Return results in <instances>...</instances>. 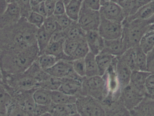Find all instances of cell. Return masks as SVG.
I'll list each match as a JSON object with an SVG mask.
<instances>
[{"mask_svg":"<svg viewBox=\"0 0 154 116\" xmlns=\"http://www.w3.org/2000/svg\"><path fill=\"white\" fill-rule=\"evenodd\" d=\"M38 28L21 17L11 26L0 28V51H16L37 44Z\"/></svg>","mask_w":154,"mask_h":116,"instance_id":"1","label":"cell"},{"mask_svg":"<svg viewBox=\"0 0 154 116\" xmlns=\"http://www.w3.org/2000/svg\"><path fill=\"white\" fill-rule=\"evenodd\" d=\"M39 55V51L37 44L21 50L2 52L0 66L2 75L23 73L37 60Z\"/></svg>","mask_w":154,"mask_h":116,"instance_id":"2","label":"cell"},{"mask_svg":"<svg viewBox=\"0 0 154 116\" xmlns=\"http://www.w3.org/2000/svg\"><path fill=\"white\" fill-rule=\"evenodd\" d=\"M42 70L37 61L23 73L16 75H2L6 90L23 91L38 88V76Z\"/></svg>","mask_w":154,"mask_h":116,"instance_id":"3","label":"cell"},{"mask_svg":"<svg viewBox=\"0 0 154 116\" xmlns=\"http://www.w3.org/2000/svg\"><path fill=\"white\" fill-rule=\"evenodd\" d=\"M122 38L128 49L139 46L141 39L149 31L150 24L146 20H133L130 21H123Z\"/></svg>","mask_w":154,"mask_h":116,"instance_id":"4","label":"cell"},{"mask_svg":"<svg viewBox=\"0 0 154 116\" xmlns=\"http://www.w3.org/2000/svg\"><path fill=\"white\" fill-rule=\"evenodd\" d=\"M107 94L103 77L97 76L85 77L82 79L80 96L91 97L101 103L106 100Z\"/></svg>","mask_w":154,"mask_h":116,"instance_id":"5","label":"cell"},{"mask_svg":"<svg viewBox=\"0 0 154 116\" xmlns=\"http://www.w3.org/2000/svg\"><path fill=\"white\" fill-rule=\"evenodd\" d=\"M77 112L81 116H107L100 101L87 96H80L75 103Z\"/></svg>","mask_w":154,"mask_h":116,"instance_id":"6","label":"cell"},{"mask_svg":"<svg viewBox=\"0 0 154 116\" xmlns=\"http://www.w3.org/2000/svg\"><path fill=\"white\" fill-rule=\"evenodd\" d=\"M100 19L99 11L87 8L82 4L77 22L85 31L98 30Z\"/></svg>","mask_w":154,"mask_h":116,"instance_id":"7","label":"cell"},{"mask_svg":"<svg viewBox=\"0 0 154 116\" xmlns=\"http://www.w3.org/2000/svg\"><path fill=\"white\" fill-rule=\"evenodd\" d=\"M145 97L144 94L129 84L122 89L119 99L127 110L130 112L137 107Z\"/></svg>","mask_w":154,"mask_h":116,"instance_id":"8","label":"cell"},{"mask_svg":"<svg viewBox=\"0 0 154 116\" xmlns=\"http://www.w3.org/2000/svg\"><path fill=\"white\" fill-rule=\"evenodd\" d=\"M123 30L122 23L109 20L101 17L98 31L104 39L109 40L121 38Z\"/></svg>","mask_w":154,"mask_h":116,"instance_id":"9","label":"cell"},{"mask_svg":"<svg viewBox=\"0 0 154 116\" xmlns=\"http://www.w3.org/2000/svg\"><path fill=\"white\" fill-rule=\"evenodd\" d=\"M99 11L101 17L109 20L122 23L126 18L123 9L116 3L108 2L101 5Z\"/></svg>","mask_w":154,"mask_h":116,"instance_id":"10","label":"cell"},{"mask_svg":"<svg viewBox=\"0 0 154 116\" xmlns=\"http://www.w3.org/2000/svg\"><path fill=\"white\" fill-rule=\"evenodd\" d=\"M45 71L51 76L60 79L81 77L73 70L71 61H59L53 67Z\"/></svg>","mask_w":154,"mask_h":116,"instance_id":"11","label":"cell"},{"mask_svg":"<svg viewBox=\"0 0 154 116\" xmlns=\"http://www.w3.org/2000/svg\"><path fill=\"white\" fill-rule=\"evenodd\" d=\"M20 8L15 3L9 4L5 11L0 14V28L11 26L17 23L21 18Z\"/></svg>","mask_w":154,"mask_h":116,"instance_id":"12","label":"cell"},{"mask_svg":"<svg viewBox=\"0 0 154 116\" xmlns=\"http://www.w3.org/2000/svg\"><path fill=\"white\" fill-rule=\"evenodd\" d=\"M83 78L67 77L62 79L61 84L58 90L67 95L78 97L81 96Z\"/></svg>","mask_w":154,"mask_h":116,"instance_id":"13","label":"cell"},{"mask_svg":"<svg viewBox=\"0 0 154 116\" xmlns=\"http://www.w3.org/2000/svg\"><path fill=\"white\" fill-rule=\"evenodd\" d=\"M85 40L88 46L90 52L95 56L100 53L104 49L105 39L100 36L98 30L86 32Z\"/></svg>","mask_w":154,"mask_h":116,"instance_id":"14","label":"cell"},{"mask_svg":"<svg viewBox=\"0 0 154 116\" xmlns=\"http://www.w3.org/2000/svg\"><path fill=\"white\" fill-rule=\"evenodd\" d=\"M117 58L116 72L122 91L130 83L132 71L121 57H117Z\"/></svg>","mask_w":154,"mask_h":116,"instance_id":"15","label":"cell"},{"mask_svg":"<svg viewBox=\"0 0 154 116\" xmlns=\"http://www.w3.org/2000/svg\"><path fill=\"white\" fill-rule=\"evenodd\" d=\"M38 87H41L49 91L57 90L59 89L62 82V79L51 76L42 70L38 77Z\"/></svg>","mask_w":154,"mask_h":116,"instance_id":"16","label":"cell"},{"mask_svg":"<svg viewBox=\"0 0 154 116\" xmlns=\"http://www.w3.org/2000/svg\"><path fill=\"white\" fill-rule=\"evenodd\" d=\"M127 49L122 38H120L116 39L105 40L104 49L101 52L118 57L122 56Z\"/></svg>","mask_w":154,"mask_h":116,"instance_id":"17","label":"cell"},{"mask_svg":"<svg viewBox=\"0 0 154 116\" xmlns=\"http://www.w3.org/2000/svg\"><path fill=\"white\" fill-rule=\"evenodd\" d=\"M129 114L130 116H154V99L145 97Z\"/></svg>","mask_w":154,"mask_h":116,"instance_id":"18","label":"cell"},{"mask_svg":"<svg viewBox=\"0 0 154 116\" xmlns=\"http://www.w3.org/2000/svg\"><path fill=\"white\" fill-rule=\"evenodd\" d=\"M65 40L66 39L60 40H51L44 53L54 56L59 60L70 61L69 57H68L64 52V44Z\"/></svg>","mask_w":154,"mask_h":116,"instance_id":"19","label":"cell"},{"mask_svg":"<svg viewBox=\"0 0 154 116\" xmlns=\"http://www.w3.org/2000/svg\"><path fill=\"white\" fill-rule=\"evenodd\" d=\"M154 14V0L143 5L133 15L128 16L124 21H130L136 19L147 20Z\"/></svg>","mask_w":154,"mask_h":116,"instance_id":"20","label":"cell"},{"mask_svg":"<svg viewBox=\"0 0 154 116\" xmlns=\"http://www.w3.org/2000/svg\"><path fill=\"white\" fill-rule=\"evenodd\" d=\"M149 71H134L131 74L129 84L146 96L145 83L148 76L151 74Z\"/></svg>","mask_w":154,"mask_h":116,"instance_id":"21","label":"cell"},{"mask_svg":"<svg viewBox=\"0 0 154 116\" xmlns=\"http://www.w3.org/2000/svg\"><path fill=\"white\" fill-rule=\"evenodd\" d=\"M49 113L53 116H70L78 112L75 104L57 105L52 103L50 105Z\"/></svg>","mask_w":154,"mask_h":116,"instance_id":"22","label":"cell"},{"mask_svg":"<svg viewBox=\"0 0 154 116\" xmlns=\"http://www.w3.org/2000/svg\"><path fill=\"white\" fill-rule=\"evenodd\" d=\"M51 34L44 29L43 26L38 29L36 35L37 45L39 51V55L43 54L51 40Z\"/></svg>","mask_w":154,"mask_h":116,"instance_id":"23","label":"cell"},{"mask_svg":"<svg viewBox=\"0 0 154 116\" xmlns=\"http://www.w3.org/2000/svg\"><path fill=\"white\" fill-rule=\"evenodd\" d=\"M115 58V56L103 52H100L96 55V61L98 67L100 76L102 77L105 74Z\"/></svg>","mask_w":154,"mask_h":116,"instance_id":"24","label":"cell"},{"mask_svg":"<svg viewBox=\"0 0 154 116\" xmlns=\"http://www.w3.org/2000/svg\"><path fill=\"white\" fill-rule=\"evenodd\" d=\"M64 31L66 39L80 41L85 40L86 31L79 26L76 21L73 22L68 28Z\"/></svg>","mask_w":154,"mask_h":116,"instance_id":"25","label":"cell"},{"mask_svg":"<svg viewBox=\"0 0 154 116\" xmlns=\"http://www.w3.org/2000/svg\"><path fill=\"white\" fill-rule=\"evenodd\" d=\"M52 103L57 105L75 104L78 97L67 95L60 90L51 91Z\"/></svg>","mask_w":154,"mask_h":116,"instance_id":"26","label":"cell"},{"mask_svg":"<svg viewBox=\"0 0 154 116\" xmlns=\"http://www.w3.org/2000/svg\"><path fill=\"white\" fill-rule=\"evenodd\" d=\"M33 97L37 105H50L52 103L51 91L42 88H36L33 93Z\"/></svg>","mask_w":154,"mask_h":116,"instance_id":"27","label":"cell"},{"mask_svg":"<svg viewBox=\"0 0 154 116\" xmlns=\"http://www.w3.org/2000/svg\"><path fill=\"white\" fill-rule=\"evenodd\" d=\"M86 66V77L100 76L96 56L91 52L84 58Z\"/></svg>","mask_w":154,"mask_h":116,"instance_id":"28","label":"cell"},{"mask_svg":"<svg viewBox=\"0 0 154 116\" xmlns=\"http://www.w3.org/2000/svg\"><path fill=\"white\" fill-rule=\"evenodd\" d=\"M82 2L80 0H71L66 5V14L74 21H78Z\"/></svg>","mask_w":154,"mask_h":116,"instance_id":"29","label":"cell"},{"mask_svg":"<svg viewBox=\"0 0 154 116\" xmlns=\"http://www.w3.org/2000/svg\"><path fill=\"white\" fill-rule=\"evenodd\" d=\"M36 61L41 68L45 71L53 67L60 60L52 55L44 53L39 55Z\"/></svg>","mask_w":154,"mask_h":116,"instance_id":"30","label":"cell"},{"mask_svg":"<svg viewBox=\"0 0 154 116\" xmlns=\"http://www.w3.org/2000/svg\"><path fill=\"white\" fill-rule=\"evenodd\" d=\"M139 46L146 54L154 48V30L148 31L143 36Z\"/></svg>","mask_w":154,"mask_h":116,"instance_id":"31","label":"cell"},{"mask_svg":"<svg viewBox=\"0 0 154 116\" xmlns=\"http://www.w3.org/2000/svg\"><path fill=\"white\" fill-rule=\"evenodd\" d=\"M137 70L141 71H147V54L138 46L136 47Z\"/></svg>","mask_w":154,"mask_h":116,"instance_id":"32","label":"cell"},{"mask_svg":"<svg viewBox=\"0 0 154 116\" xmlns=\"http://www.w3.org/2000/svg\"><path fill=\"white\" fill-rule=\"evenodd\" d=\"M121 58L126 63L132 71H136V54L135 48H130L126 51L125 52L120 56Z\"/></svg>","mask_w":154,"mask_h":116,"instance_id":"33","label":"cell"},{"mask_svg":"<svg viewBox=\"0 0 154 116\" xmlns=\"http://www.w3.org/2000/svg\"><path fill=\"white\" fill-rule=\"evenodd\" d=\"M6 116H28L24 109L11 99L6 106Z\"/></svg>","mask_w":154,"mask_h":116,"instance_id":"34","label":"cell"},{"mask_svg":"<svg viewBox=\"0 0 154 116\" xmlns=\"http://www.w3.org/2000/svg\"><path fill=\"white\" fill-rule=\"evenodd\" d=\"M43 26L45 30L51 35L56 32L62 30L59 25L56 17L54 15L48 16L45 18Z\"/></svg>","mask_w":154,"mask_h":116,"instance_id":"35","label":"cell"},{"mask_svg":"<svg viewBox=\"0 0 154 116\" xmlns=\"http://www.w3.org/2000/svg\"><path fill=\"white\" fill-rule=\"evenodd\" d=\"M11 96L8 94L5 86L0 66V107H6L11 101Z\"/></svg>","mask_w":154,"mask_h":116,"instance_id":"36","label":"cell"},{"mask_svg":"<svg viewBox=\"0 0 154 116\" xmlns=\"http://www.w3.org/2000/svg\"><path fill=\"white\" fill-rule=\"evenodd\" d=\"M90 52L86 40L81 42L76 49L70 57L71 61L79 59L84 58Z\"/></svg>","mask_w":154,"mask_h":116,"instance_id":"37","label":"cell"},{"mask_svg":"<svg viewBox=\"0 0 154 116\" xmlns=\"http://www.w3.org/2000/svg\"><path fill=\"white\" fill-rule=\"evenodd\" d=\"M13 2L15 3L20 8L22 17L28 18L32 11V5L30 0H12Z\"/></svg>","mask_w":154,"mask_h":116,"instance_id":"38","label":"cell"},{"mask_svg":"<svg viewBox=\"0 0 154 116\" xmlns=\"http://www.w3.org/2000/svg\"><path fill=\"white\" fill-rule=\"evenodd\" d=\"M84 40L80 41L78 40L66 39V40L65 41L64 44V52L68 57H69L70 61H71L70 57L72 56L75 51L76 49L79 44L81 42Z\"/></svg>","mask_w":154,"mask_h":116,"instance_id":"39","label":"cell"},{"mask_svg":"<svg viewBox=\"0 0 154 116\" xmlns=\"http://www.w3.org/2000/svg\"><path fill=\"white\" fill-rule=\"evenodd\" d=\"M73 70L82 78L86 77V66L84 58L79 59L71 61Z\"/></svg>","mask_w":154,"mask_h":116,"instance_id":"40","label":"cell"},{"mask_svg":"<svg viewBox=\"0 0 154 116\" xmlns=\"http://www.w3.org/2000/svg\"><path fill=\"white\" fill-rule=\"evenodd\" d=\"M45 18L46 17L44 16L32 11L27 18V20L31 24L39 29L43 26Z\"/></svg>","mask_w":154,"mask_h":116,"instance_id":"41","label":"cell"},{"mask_svg":"<svg viewBox=\"0 0 154 116\" xmlns=\"http://www.w3.org/2000/svg\"><path fill=\"white\" fill-rule=\"evenodd\" d=\"M146 97L154 99V73H151L145 83Z\"/></svg>","mask_w":154,"mask_h":116,"instance_id":"42","label":"cell"},{"mask_svg":"<svg viewBox=\"0 0 154 116\" xmlns=\"http://www.w3.org/2000/svg\"><path fill=\"white\" fill-rule=\"evenodd\" d=\"M55 17L60 27L63 30L68 28L74 22L66 13Z\"/></svg>","mask_w":154,"mask_h":116,"instance_id":"43","label":"cell"},{"mask_svg":"<svg viewBox=\"0 0 154 116\" xmlns=\"http://www.w3.org/2000/svg\"><path fill=\"white\" fill-rule=\"evenodd\" d=\"M82 4L87 8L95 11H99L101 6L100 0H83Z\"/></svg>","mask_w":154,"mask_h":116,"instance_id":"44","label":"cell"},{"mask_svg":"<svg viewBox=\"0 0 154 116\" xmlns=\"http://www.w3.org/2000/svg\"><path fill=\"white\" fill-rule=\"evenodd\" d=\"M50 105H42L36 104L33 116H41L46 113H49Z\"/></svg>","mask_w":154,"mask_h":116,"instance_id":"45","label":"cell"},{"mask_svg":"<svg viewBox=\"0 0 154 116\" xmlns=\"http://www.w3.org/2000/svg\"><path fill=\"white\" fill-rule=\"evenodd\" d=\"M66 4L63 0H57L53 15H61L66 13Z\"/></svg>","mask_w":154,"mask_h":116,"instance_id":"46","label":"cell"},{"mask_svg":"<svg viewBox=\"0 0 154 116\" xmlns=\"http://www.w3.org/2000/svg\"><path fill=\"white\" fill-rule=\"evenodd\" d=\"M57 1V0H46L44 2L47 17L54 14Z\"/></svg>","mask_w":154,"mask_h":116,"instance_id":"47","label":"cell"},{"mask_svg":"<svg viewBox=\"0 0 154 116\" xmlns=\"http://www.w3.org/2000/svg\"><path fill=\"white\" fill-rule=\"evenodd\" d=\"M147 71L154 73V48L147 54Z\"/></svg>","mask_w":154,"mask_h":116,"instance_id":"48","label":"cell"},{"mask_svg":"<svg viewBox=\"0 0 154 116\" xmlns=\"http://www.w3.org/2000/svg\"><path fill=\"white\" fill-rule=\"evenodd\" d=\"M32 11L35 12L45 17H47L44 2H42L34 6H32Z\"/></svg>","mask_w":154,"mask_h":116,"instance_id":"49","label":"cell"},{"mask_svg":"<svg viewBox=\"0 0 154 116\" xmlns=\"http://www.w3.org/2000/svg\"><path fill=\"white\" fill-rule=\"evenodd\" d=\"M11 3V0H0V14L6 10L8 5Z\"/></svg>","mask_w":154,"mask_h":116,"instance_id":"50","label":"cell"},{"mask_svg":"<svg viewBox=\"0 0 154 116\" xmlns=\"http://www.w3.org/2000/svg\"><path fill=\"white\" fill-rule=\"evenodd\" d=\"M30 1L32 6H33L40 3L42 2H44L46 0H30Z\"/></svg>","mask_w":154,"mask_h":116,"instance_id":"51","label":"cell"},{"mask_svg":"<svg viewBox=\"0 0 154 116\" xmlns=\"http://www.w3.org/2000/svg\"><path fill=\"white\" fill-rule=\"evenodd\" d=\"M0 116H6V106L0 107Z\"/></svg>","mask_w":154,"mask_h":116,"instance_id":"52","label":"cell"},{"mask_svg":"<svg viewBox=\"0 0 154 116\" xmlns=\"http://www.w3.org/2000/svg\"><path fill=\"white\" fill-rule=\"evenodd\" d=\"M147 20V22L149 24H152L154 23V14L150 19H148V20Z\"/></svg>","mask_w":154,"mask_h":116,"instance_id":"53","label":"cell"},{"mask_svg":"<svg viewBox=\"0 0 154 116\" xmlns=\"http://www.w3.org/2000/svg\"><path fill=\"white\" fill-rule=\"evenodd\" d=\"M151 30H154V23L149 25V31Z\"/></svg>","mask_w":154,"mask_h":116,"instance_id":"54","label":"cell"},{"mask_svg":"<svg viewBox=\"0 0 154 116\" xmlns=\"http://www.w3.org/2000/svg\"><path fill=\"white\" fill-rule=\"evenodd\" d=\"M100 1L101 5H103L107 3L108 2H109V0H100Z\"/></svg>","mask_w":154,"mask_h":116,"instance_id":"55","label":"cell"},{"mask_svg":"<svg viewBox=\"0 0 154 116\" xmlns=\"http://www.w3.org/2000/svg\"><path fill=\"white\" fill-rule=\"evenodd\" d=\"M41 116H53L51 114H50V113H47L46 114H44L42 115Z\"/></svg>","mask_w":154,"mask_h":116,"instance_id":"56","label":"cell"},{"mask_svg":"<svg viewBox=\"0 0 154 116\" xmlns=\"http://www.w3.org/2000/svg\"><path fill=\"white\" fill-rule=\"evenodd\" d=\"M63 1H64V3H65V4H66V5L70 1H71V0H63Z\"/></svg>","mask_w":154,"mask_h":116,"instance_id":"57","label":"cell"},{"mask_svg":"<svg viewBox=\"0 0 154 116\" xmlns=\"http://www.w3.org/2000/svg\"><path fill=\"white\" fill-rule=\"evenodd\" d=\"M109 2H112L116 3H118L119 0H109Z\"/></svg>","mask_w":154,"mask_h":116,"instance_id":"58","label":"cell"},{"mask_svg":"<svg viewBox=\"0 0 154 116\" xmlns=\"http://www.w3.org/2000/svg\"><path fill=\"white\" fill-rule=\"evenodd\" d=\"M70 116H81L80 115V114H79L78 113H77V114H74Z\"/></svg>","mask_w":154,"mask_h":116,"instance_id":"59","label":"cell"},{"mask_svg":"<svg viewBox=\"0 0 154 116\" xmlns=\"http://www.w3.org/2000/svg\"><path fill=\"white\" fill-rule=\"evenodd\" d=\"M125 0H119L118 4L122 2H124Z\"/></svg>","mask_w":154,"mask_h":116,"instance_id":"60","label":"cell"},{"mask_svg":"<svg viewBox=\"0 0 154 116\" xmlns=\"http://www.w3.org/2000/svg\"><path fill=\"white\" fill-rule=\"evenodd\" d=\"M80 1H81V2H82V1H83V0H80Z\"/></svg>","mask_w":154,"mask_h":116,"instance_id":"61","label":"cell"}]
</instances>
